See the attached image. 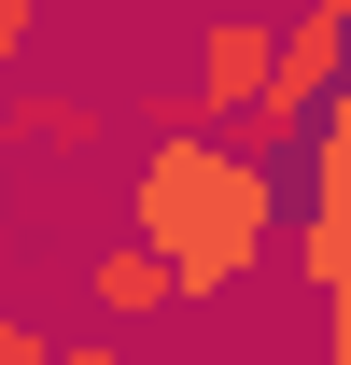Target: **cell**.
Returning a JSON list of instances; mask_svg holds the SVG:
<instances>
[{
    "mask_svg": "<svg viewBox=\"0 0 351 365\" xmlns=\"http://www.w3.org/2000/svg\"><path fill=\"white\" fill-rule=\"evenodd\" d=\"M267 225H281V182L225 127H155V155L127 169V239L169 267V309H225L267 267Z\"/></svg>",
    "mask_w": 351,
    "mask_h": 365,
    "instance_id": "cell-1",
    "label": "cell"
},
{
    "mask_svg": "<svg viewBox=\"0 0 351 365\" xmlns=\"http://www.w3.org/2000/svg\"><path fill=\"white\" fill-rule=\"evenodd\" d=\"M337 56H351V0H295L281 14V43H267V85L239 98V155H295L309 113H323V85H337Z\"/></svg>",
    "mask_w": 351,
    "mask_h": 365,
    "instance_id": "cell-2",
    "label": "cell"
},
{
    "mask_svg": "<svg viewBox=\"0 0 351 365\" xmlns=\"http://www.w3.org/2000/svg\"><path fill=\"white\" fill-rule=\"evenodd\" d=\"M267 43H281V14H211V29H197V85H183V127H239V98L267 85Z\"/></svg>",
    "mask_w": 351,
    "mask_h": 365,
    "instance_id": "cell-3",
    "label": "cell"
},
{
    "mask_svg": "<svg viewBox=\"0 0 351 365\" xmlns=\"http://www.w3.org/2000/svg\"><path fill=\"white\" fill-rule=\"evenodd\" d=\"M309 155V211H295V267L309 295H351V155H323V140H295Z\"/></svg>",
    "mask_w": 351,
    "mask_h": 365,
    "instance_id": "cell-4",
    "label": "cell"
},
{
    "mask_svg": "<svg viewBox=\"0 0 351 365\" xmlns=\"http://www.w3.org/2000/svg\"><path fill=\"white\" fill-rule=\"evenodd\" d=\"M0 140H14V155H85L98 113H85L71 85H0Z\"/></svg>",
    "mask_w": 351,
    "mask_h": 365,
    "instance_id": "cell-5",
    "label": "cell"
},
{
    "mask_svg": "<svg viewBox=\"0 0 351 365\" xmlns=\"http://www.w3.org/2000/svg\"><path fill=\"white\" fill-rule=\"evenodd\" d=\"M85 295H98V323H141V309H169V267H155L141 239H113V253L85 267Z\"/></svg>",
    "mask_w": 351,
    "mask_h": 365,
    "instance_id": "cell-6",
    "label": "cell"
},
{
    "mask_svg": "<svg viewBox=\"0 0 351 365\" xmlns=\"http://www.w3.org/2000/svg\"><path fill=\"white\" fill-rule=\"evenodd\" d=\"M43 29H56V0H0V85L43 56Z\"/></svg>",
    "mask_w": 351,
    "mask_h": 365,
    "instance_id": "cell-7",
    "label": "cell"
},
{
    "mask_svg": "<svg viewBox=\"0 0 351 365\" xmlns=\"http://www.w3.org/2000/svg\"><path fill=\"white\" fill-rule=\"evenodd\" d=\"M0 365H56V337H43L29 309H14V295H0Z\"/></svg>",
    "mask_w": 351,
    "mask_h": 365,
    "instance_id": "cell-8",
    "label": "cell"
},
{
    "mask_svg": "<svg viewBox=\"0 0 351 365\" xmlns=\"http://www.w3.org/2000/svg\"><path fill=\"white\" fill-rule=\"evenodd\" d=\"M309 140H323V155H351V56H337V85H323V113H309Z\"/></svg>",
    "mask_w": 351,
    "mask_h": 365,
    "instance_id": "cell-9",
    "label": "cell"
},
{
    "mask_svg": "<svg viewBox=\"0 0 351 365\" xmlns=\"http://www.w3.org/2000/svg\"><path fill=\"white\" fill-rule=\"evenodd\" d=\"M323 365H351V295H323Z\"/></svg>",
    "mask_w": 351,
    "mask_h": 365,
    "instance_id": "cell-10",
    "label": "cell"
},
{
    "mask_svg": "<svg viewBox=\"0 0 351 365\" xmlns=\"http://www.w3.org/2000/svg\"><path fill=\"white\" fill-rule=\"evenodd\" d=\"M56 365H127V351H113V337H56Z\"/></svg>",
    "mask_w": 351,
    "mask_h": 365,
    "instance_id": "cell-11",
    "label": "cell"
},
{
    "mask_svg": "<svg viewBox=\"0 0 351 365\" xmlns=\"http://www.w3.org/2000/svg\"><path fill=\"white\" fill-rule=\"evenodd\" d=\"M0 295H14V239H0Z\"/></svg>",
    "mask_w": 351,
    "mask_h": 365,
    "instance_id": "cell-12",
    "label": "cell"
}]
</instances>
